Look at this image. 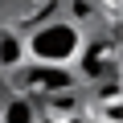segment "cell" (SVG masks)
Here are the masks:
<instances>
[{"label": "cell", "instance_id": "cell-1", "mask_svg": "<svg viewBox=\"0 0 123 123\" xmlns=\"http://www.w3.org/2000/svg\"><path fill=\"white\" fill-rule=\"evenodd\" d=\"M86 45V29H78L66 17H49L41 25H33L25 33V57L33 66H57V70H70L78 53Z\"/></svg>", "mask_w": 123, "mask_h": 123}, {"label": "cell", "instance_id": "cell-7", "mask_svg": "<svg viewBox=\"0 0 123 123\" xmlns=\"http://www.w3.org/2000/svg\"><path fill=\"white\" fill-rule=\"evenodd\" d=\"M62 17L82 29L86 21H94V0H66V12H62Z\"/></svg>", "mask_w": 123, "mask_h": 123}, {"label": "cell", "instance_id": "cell-9", "mask_svg": "<svg viewBox=\"0 0 123 123\" xmlns=\"http://www.w3.org/2000/svg\"><path fill=\"white\" fill-rule=\"evenodd\" d=\"M107 4H111V8H115V4H119V0H107Z\"/></svg>", "mask_w": 123, "mask_h": 123}, {"label": "cell", "instance_id": "cell-2", "mask_svg": "<svg viewBox=\"0 0 123 123\" xmlns=\"http://www.w3.org/2000/svg\"><path fill=\"white\" fill-rule=\"evenodd\" d=\"M17 94H25V98H49V94H62V90H74L78 86V74L74 70H57V66H33V62H25V66L17 70Z\"/></svg>", "mask_w": 123, "mask_h": 123}, {"label": "cell", "instance_id": "cell-8", "mask_svg": "<svg viewBox=\"0 0 123 123\" xmlns=\"http://www.w3.org/2000/svg\"><path fill=\"white\" fill-rule=\"evenodd\" d=\"M66 123H94V119H90V115H82V111H78V115H70V119H66Z\"/></svg>", "mask_w": 123, "mask_h": 123}, {"label": "cell", "instance_id": "cell-4", "mask_svg": "<svg viewBox=\"0 0 123 123\" xmlns=\"http://www.w3.org/2000/svg\"><path fill=\"white\" fill-rule=\"evenodd\" d=\"M25 33L17 25H0V70L4 74H17L25 66Z\"/></svg>", "mask_w": 123, "mask_h": 123}, {"label": "cell", "instance_id": "cell-3", "mask_svg": "<svg viewBox=\"0 0 123 123\" xmlns=\"http://www.w3.org/2000/svg\"><path fill=\"white\" fill-rule=\"evenodd\" d=\"M78 62H82V74H86L90 82L119 78V74H115V41H111V37H103V41H86L82 53H78Z\"/></svg>", "mask_w": 123, "mask_h": 123}, {"label": "cell", "instance_id": "cell-5", "mask_svg": "<svg viewBox=\"0 0 123 123\" xmlns=\"http://www.w3.org/2000/svg\"><path fill=\"white\" fill-rule=\"evenodd\" d=\"M37 103L25 98V94H8L0 103V123H37Z\"/></svg>", "mask_w": 123, "mask_h": 123}, {"label": "cell", "instance_id": "cell-6", "mask_svg": "<svg viewBox=\"0 0 123 123\" xmlns=\"http://www.w3.org/2000/svg\"><path fill=\"white\" fill-rule=\"evenodd\" d=\"M45 107H49V115H57V119H70V115H78V111H82V90L74 86V90L49 94V98H45Z\"/></svg>", "mask_w": 123, "mask_h": 123}]
</instances>
